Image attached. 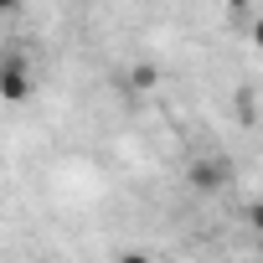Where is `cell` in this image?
Wrapping results in <instances>:
<instances>
[{"label":"cell","instance_id":"7","mask_svg":"<svg viewBox=\"0 0 263 263\" xmlns=\"http://www.w3.org/2000/svg\"><path fill=\"white\" fill-rule=\"evenodd\" d=\"M0 6H6V11H16V6H21V0H0Z\"/></svg>","mask_w":263,"mask_h":263},{"label":"cell","instance_id":"1","mask_svg":"<svg viewBox=\"0 0 263 263\" xmlns=\"http://www.w3.org/2000/svg\"><path fill=\"white\" fill-rule=\"evenodd\" d=\"M31 93V67L21 52H6V62H0V98L6 103H21Z\"/></svg>","mask_w":263,"mask_h":263},{"label":"cell","instance_id":"5","mask_svg":"<svg viewBox=\"0 0 263 263\" xmlns=\"http://www.w3.org/2000/svg\"><path fill=\"white\" fill-rule=\"evenodd\" d=\"M248 36H253V47H258V52H263V16H258V21H253V31H248Z\"/></svg>","mask_w":263,"mask_h":263},{"label":"cell","instance_id":"6","mask_svg":"<svg viewBox=\"0 0 263 263\" xmlns=\"http://www.w3.org/2000/svg\"><path fill=\"white\" fill-rule=\"evenodd\" d=\"M227 6H232V11H248V6H253V0H227Z\"/></svg>","mask_w":263,"mask_h":263},{"label":"cell","instance_id":"4","mask_svg":"<svg viewBox=\"0 0 263 263\" xmlns=\"http://www.w3.org/2000/svg\"><path fill=\"white\" fill-rule=\"evenodd\" d=\"M114 263H155V258H150V253H119Z\"/></svg>","mask_w":263,"mask_h":263},{"label":"cell","instance_id":"3","mask_svg":"<svg viewBox=\"0 0 263 263\" xmlns=\"http://www.w3.org/2000/svg\"><path fill=\"white\" fill-rule=\"evenodd\" d=\"M242 222H248V227L263 237V201H248V206H242Z\"/></svg>","mask_w":263,"mask_h":263},{"label":"cell","instance_id":"2","mask_svg":"<svg viewBox=\"0 0 263 263\" xmlns=\"http://www.w3.org/2000/svg\"><path fill=\"white\" fill-rule=\"evenodd\" d=\"M191 186L196 191H222L227 186V165L222 160H196L191 165Z\"/></svg>","mask_w":263,"mask_h":263}]
</instances>
